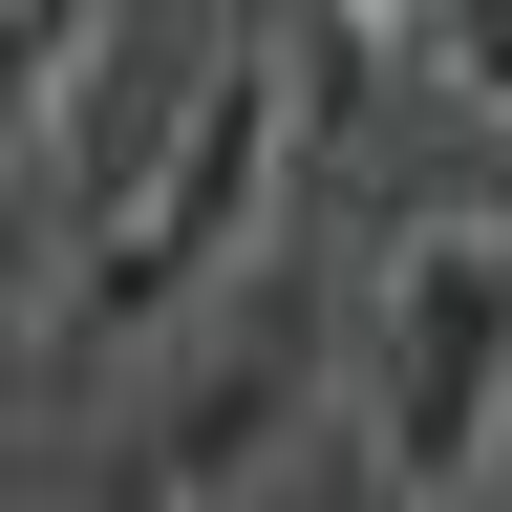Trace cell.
Returning a JSON list of instances; mask_svg holds the SVG:
<instances>
[{
  "label": "cell",
  "instance_id": "obj_4",
  "mask_svg": "<svg viewBox=\"0 0 512 512\" xmlns=\"http://www.w3.org/2000/svg\"><path fill=\"white\" fill-rule=\"evenodd\" d=\"M406 43H427V86H470V107H512V0H427Z\"/></svg>",
  "mask_w": 512,
  "mask_h": 512
},
{
  "label": "cell",
  "instance_id": "obj_2",
  "mask_svg": "<svg viewBox=\"0 0 512 512\" xmlns=\"http://www.w3.org/2000/svg\"><path fill=\"white\" fill-rule=\"evenodd\" d=\"M278 171H299V43H214V107H192V150L150 171V214H128L86 278H64V320H86V342H128V320H171L192 278H235V235L278 214Z\"/></svg>",
  "mask_w": 512,
  "mask_h": 512
},
{
  "label": "cell",
  "instance_id": "obj_1",
  "mask_svg": "<svg viewBox=\"0 0 512 512\" xmlns=\"http://www.w3.org/2000/svg\"><path fill=\"white\" fill-rule=\"evenodd\" d=\"M363 427H384V470H406L427 512L512 448V214H491V192H448V214L384 235V299H363Z\"/></svg>",
  "mask_w": 512,
  "mask_h": 512
},
{
  "label": "cell",
  "instance_id": "obj_3",
  "mask_svg": "<svg viewBox=\"0 0 512 512\" xmlns=\"http://www.w3.org/2000/svg\"><path fill=\"white\" fill-rule=\"evenodd\" d=\"M192 107H214V43H192V22H64V64L22 86V128H43V171H64V214H86V256L150 214V171L192 150Z\"/></svg>",
  "mask_w": 512,
  "mask_h": 512
}]
</instances>
